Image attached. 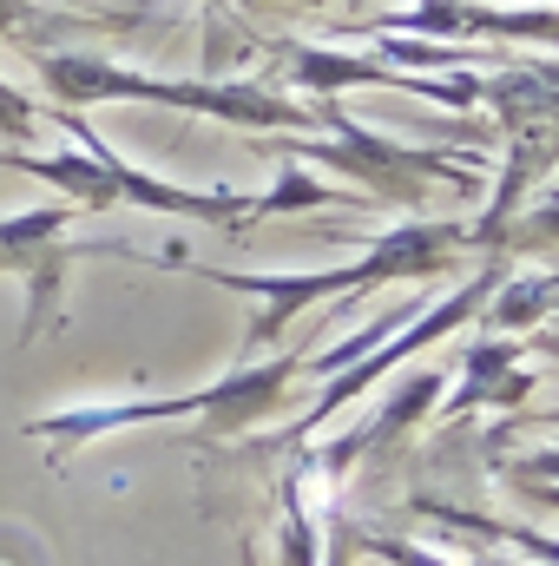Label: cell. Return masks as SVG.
I'll use <instances>...</instances> for the list:
<instances>
[{"mask_svg": "<svg viewBox=\"0 0 559 566\" xmlns=\"http://www.w3.org/2000/svg\"><path fill=\"white\" fill-rule=\"evenodd\" d=\"M277 80L303 86L309 99H336V93H349V86H389V93H421V99H434V106H447V113H467V106H474V86H481V80H467V73L428 80V73H402V66L376 60V53H336V46H283Z\"/></svg>", "mask_w": 559, "mask_h": 566, "instance_id": "obj_8", "label": "cell"}, {"mask_svg": "<svg viewBox=\"0 0 559 566\" xmlns=\"http://www.w3.org/2000/svg\"><path fill=\"white\" fill-rule=\"evenodd\" d=\"M73 218H80V205H66V198L0 218V277H20V290H27L20 349H33L40 336H53L66 323V271H73L80 251H93V244L66 238Z\"/></svg>", "mask_w": 559, "mask_h": 566, "instance_id": "obj_7", "label": "cell"}, {"mask_svg": "<svg viewBox=\"0 0 559 566\" xmlns=\"http://www.w3.org/2000/svg\"><path fill=\"white\" fill-rule=\"evenodd\" d=\"M467 251H474V238H467L461 218H409V224H395V231H376V238L362 244V258H349V264H336V271H211V264H184V271H198L204 283L238 290V296L257 303V316H251V329H244V356H238V363H251V356H271V349H277L303 310L349 303L356 290H382V283L454 277Z\"/></svg>", "mask_w": 559, "mask_h": 566, "instance_id": "obj_1", "label": "cell"}, {"mask_svg": "<svg viewBox=\"0 0 559 566\" xmlns=\"http://www.w3.org/2000/svg\"><path fill=\"white\" fill-rule=\"evenodd\" d=\"M316 126H329L323 139L309 133H264L271 151H283L289 165H323V171H342L356 178V191L376 205H402V211H428L434 191H474L481 165L461 158V151H428V145H402L376 126H356L336 99H316Z\"/></svg>", "mask_w": 559, "mask_h": 566, "instance_id": "obj_5", "label": "cell"}, {"mask_svg": "<svg viewBox=\"0 0 559 566\" xmlns=\"http://www.w3.org/2000/svg\"><path fill=\"white\" fill-rule=\"evenodd\" d=\"M309 376V349H271L251 363H231L218 382L184 389V396H119V402H80L60 416H33L27 434L53 441V461H66L86 441L126 434V428H165V422H204L211 441H238L251 428H264L283 402L296 396V382Z\"/></svg>", "mask_w": 559, "mask_h": 566, "instance_id": "obj_2", "label": "cell"}, {"mask_svg": "<svg viewBox=\"0 0 559 566\" xmlns=\"http://www.w3.org/2000/svg\"><path fill=\"white\" fill-rule=\"evenodd\" d=\"M553 310H559V271H540V277H514V271H507L481 316H487L494 336H527V329H540Z\"/></svg>", "mask_w": 559, "mask_h": 566, "instance_id": "obj_11", "label": "cell"}, {"mask_svg": "<svg viewBox=\"0 0 559 566\" xmlns=\"http://www.w3.org/2000/svg\"><path fill=\"white\" fill-rule=\"evenodd\" d=\"M441 389H447V376H441V369H421V376H409V382L395 389V402H382L369 422L349 428L336 448H323L309 468H316V474H329V481H342V474H356L362 461L389 454L395 441H415V422L428 416V409H434V402H441Z\"/></svg>", "mask_w": 559, "mask_h": 566, "instance_id": "obj_9", "label": "cell"}, {"mask_svg": "<svg viewBox=\"0 0 559 566\" xmlns=\"http://www.w3.org/2000/svg\"><path fill=\"white\" fill-rule=\"evenodd\" d=\"M461 396H447V416H481V409H520L534 376L520 369V336H481L461 363Z\"/></svg>", "mask_w": 559, "mask_h": 566, "instance_id": "obj_10", "label": "cell"}, {"mask_svg": "<svg viewBox=\"0 0 559 566\" xmlns=\"http://www.w3.org/2000/svg\"><path fill=\"white\" fill-rule=\"evenodd\" d=\"M461 566H507V560H500V554H487V547H467V560H461Z\"/></svg>", "mask_w": 559, "mask_h": 566, "instance_id": "obj_17", "label": "cell"}, {"mask_svg": "<svg viewBox=\"0 0 559 566\" xmlns=\"http://www.w3.org/2000/svg\"><path fill=\"white\" fill-rule=\"evenodd\" d=\"M33 133H46V113H40L20 86H7V80H0V139L20 145V139H33Z\"/></svg>", "mask_w": 559, "mask_h": 566, "instance_id": "obj_13", "label": "cell"}, {"mask_svg": "<svg viewBox=\"0 0 559 566\" xmlns=\"http://www.w3.org/2000/svg\"><path fill=\"white\" fill-rule=\"evenodd\" d=\"M33 66L46 80V93L66 106V113H86V106H171V113H198V119H218V126H238V133H303L316 126V106H296L289 93L264 86V80H165V73H139V66H119V60H99V53H66V46H33Z\"/></svg>", "mask_w": 559, "mask_h": 566, "instance_id": "obj_3", "label": "cell"}, {"mask_svg": "<svg viewBox=\"0 0 559 566\" xmlns=\"http://www.w3.org/2000/svg\"><path fill=\"white\" fill-rule=\"evenodd\" d=\"M514 481H547V488H559V441L534 448V454H520V461L507 468V488H514Z\"/></svg>", "mask_w": 559, "mask_h": 566, "instance_id": "obj_15", "label": "cell"}, {"mask_svg": "<svg viewBox=\"0 0 559 566\" xmlns=\"http://www.w3.org/2000/svg\"><path fill=\"white\" fill-rule=\"evenodd\" d=\"M211 7H224V0H211Z\"/></svg>", "mask_w": 559, "mask_h": 566, "instance_id": "obj_20", "label": "cell"}, {"mask_svg": "<svg viewBox=\"0 0 559 566\" xmlns=\"http://www.w3.org/2000/svg\"><path fill=\"white\" fill-rule=\"evenodd\" d=\"M271 7H329V0H271Z\"/></svg>", "mask_w": 559, "mask_h": 566, "instance_id": "obj_19", "label": "cell"}, {"mask_svg": "<svg viewBox=\"0 0 559 566\" xmlns=\"http://www.w3.org/2000/svg\"><path fill=\"white\" fill-rule=\"evenodd\" d=\"M60 133H73L80 151H20V145H0V171H27V178H46L66 205L80 211H119V205H139L158 218H191V224H218V231H238L251 218V191H191L178 178H158L139 171L133 158H119L113 145L99 139V126L86 113H46Z\"/></svg>", "mask_w": 559, "mask_h": 566, "instance_id": "obj_4", "label": "cell"}, {"mask_svg": "<svg viewBox=\"0 0 559 566\" xmlns=\"http://www.w3.org/2000/svg\"><path fill=\"white\" fill-rule=\"evenodd\" d=\"M356 560V547H349V521H323V566H349Z\"/></svg>", "mask_w": 559, "mask_h": 566, "instance_id": "obj_16", "label": "cell"}, {"mask_svg": "<svg viewBox=\"0 0 559 566\" xmlns=\"http://www.w3.org/2000/svg\"><path fill=\"white\" fill-rule=\"evenodd\" d=\"M349 547H356V554H376V560H389V566H428V547L395 541V534H362V527H349Z\"/></svg>", "mask_w": 559, "mask_h": 566, "instance_id": "obj_14", "label": "cell"}, {"mask_svg": "<svg viewBox=\"0 0 559 566\" xmlns=\"http://www.w3.org/2000/svg\"><path fill=\"white\" fill-rule=\"evenodd\" d=\"M342 205H362V211H369L362 191H336V185H323V178H309L303 165L283 158L277 185H271L264 198L251 191V218H244V224H257V218H283V211H342ZM244 224H238V231H244ZM238 231H231V238H238Z\"/></svg>", "mask_w": 559, "mask_h": 566, "instance_id": "obj_12", "label": "cell"}, {"mask_svg": "<svg viewBox=\"0 0 559 566\" xmlns=\"http://www.w3.org/2000/svg\"><path fill=\"white\" fill-rule=\"evenodd\" d=\"M507 271H514V258H507V251H494V258H487V264H481L474 277H467V283H454V290H447L441 303H428V310H421L415 323H402V329H395L389 343H376V349H369V356H356L349 369L323 376L329 389H323V396H316V402H309V409H303V416H296L289 428H277V434H271V448H303V441H309L316 428H323V422H336V416H342V409H349L356 396H369V389H376L382 376H395V369H402L409 356L434 349L441 336H454V329H467V323H481L487 296L500 290V277H507Z\"/></svg>", "mask_w": 559, "mask_h": 566, "instance_id": "obj_6", "label": "cell"}, {"mask_svg": "<svg viewBox=\"0 0 559 566\" xmlns=\"http://www.w3.org/2000/svg\"><path fill=\"white\" fill-rule=\"evenodd\" d=\"M527 343H534V349H547V356H559V323L547 329V336H527Z\"/></svg>", "mask_w": 559, "mask_h": 566, "instance_id": "obj_18", "label": "cell"}]
</instances>
